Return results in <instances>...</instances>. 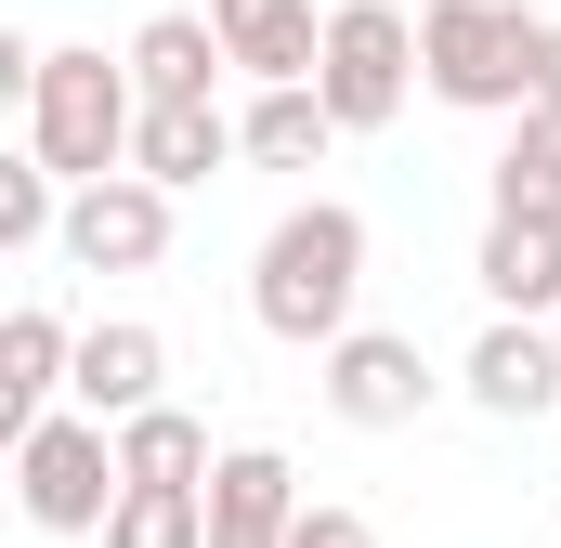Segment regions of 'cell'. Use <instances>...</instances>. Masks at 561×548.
<instances>
[{
    "mask_svg": "<svg viewBox=\"0 0 561 548\" xmlns=\"http://www.w3.org/2000/svg\"><path fill=\"white\" fill-rule=\"evenodd\" d=\"M287 523H300V470L275 444H222V470H209V548H287Z\"/></svg>",
    "mask_w": 561,
    "mask_h": 548,
    "instance_id": "cell-11",
    "label": "cell"
},
{
    "mask_svg": "<svg viewBox=\"0 0 561 548\" xmlns=\"http://www.w3.org/2000/svg\"><path fill=\"white\" fill-rule=\"evenodd\" d=\"M79 274H157L170 262V183L157 170H105V183H66V236Z\"/></svg>",
    "mask_w": 561,
    "mask_h": 548,
    "instance_id": "cell-6",
    "label": "cell"
},
{
    "mask_svg": "<svg viewBox=\"0 0 561 548\" xmlns=\"http://www.w3.org/2000/svg\"><path fill=\"white\" fill-rule=\"evenodd\" d=\"M209 26H222L236 79H313V53H327V0H209Z\"/></svg>",
    "mask_w": 561,
    "mask_h": 548,
    "instance_id": "cell-14",
    "label": "cell"
},
{
    "mask_svg": "<svg viewBox=\"0 0 561 548\" xmlns=\"http://www.w3.org/2000/svg\"><path fill=\"white\" fill-rule=\"evenodd\" d=\"M327 13H340V0H327Z\"/></svg>",
    "mask_w": 561,
    "mask_h": 548,
    "instance_id": "cell-23",
    "label": "cell"
},
{
    "mask_svg": "<svg viewBox=\"0 0 561 548\" xmlns=\"http://www.w3.org/2000/svg\"><path fill=\"white\" fill-rule=\"evenodd\" d=\"M66 236V170L26 144V157H0V249L26 262V249H53Z\"/></svg>",
    "mask_w": 561,
    "mask_h": 548,
    "instance_id": "cell-20",
    "label": "cell"
},
{
    "mask_svg": "<svg viewBox=\"0 0 561 548\" xmlns=\"http://www.w3.org/2000/svg\"><path fill=\"white\" fill-rule=\"evenodd\" d=\"M287 548H379V523H366V510H340V496H300Z\"/></svg>",
    "mask_w": 561,
    "mask_h": 548,
    "instance_id": "cell-21",
    "label": "cell"
},
{
    "mask_svg": "<svg viewBox=\"0 0 561 548\" xmlns=\"http://www.w3.org/2000/svg\"><path fill=\"white\" fill-rule=\"evenodd\" d=\"M118 418L92 406H53L39 431H13V496H26V523L39 536H105V510H118Z\"/></svg>",
    "mask_w": 561,
    "mask_h": 548,
    "instance_id": "cell-4",
    "label": "cell"
},
{
    "mask_svg": "<svg viewBox=\"0 0 561 548\" xmlns=\"http://www.w3.org/2000/svg\"><path fill=\"white\" fill-rule=\"evenodd\" d=\"M313 92L340 105V132H392L405 92H431L419 79V13L405 0H340L327 13V53H313Z\"/></svg>",
    "mask_w": 561,
    "mask_h": 548,
    "instance_id": "cell-5",
    "label": "cell"
},
{
    "mask_svg": "<svg viewBox=\"0 0 561 548\" xmlns=\"http://www.w3.org/2000/svg\"><path fill=\"white\" fill-rule=\"evenodd\" d=\"M157 392H170V340H157L144 313H92V327H79V366H66V406L144 418Z\"/></svg>",
    "mask_w": 561,
    "mask_h": 548,
    "instance_id": "cell-9",
    "label": "cell"
},
{
    "mask_svg": "<svg viewBox=\"0 0 561 548\" xmlns=\"http://www.w3.org/2000/svg\"><path fill=\"white\" fill-rule=\"evenodd\" d=\"M496 209H549L561 222V105H523L496 144Z\"/></svg>",
    "mask_w": 561,
    "mask_h": 548,
    "instance_id": "cell-19",
    "label": "cell"
},
{
    "mask_svg": "<svg viewBox=\"0 0 561 548\" xmlns=\"http://www.w3.org/2000/svg\"><path fill=\"white\" fill-rule=\"evenodd\" d=\"M536 39H549V13H523V0H419V79H431V105L523 118V105H536Z\"/></svg>",
    "mask_w": 561,
    "mask_h": 548,
    "instance_id": "cell-2",
    "label": "cell"
},
{
    "mask_svg": "<svg viewBox=\"0 0 561 548\" xmlns=\"http://www.w3.org/2000/svg\"><path fill=\"white\" fill-rule=\"evenodd\" d=\"M457 392H470L483 418H549L561 406V327H549V313H496V327L470 340Z\"/></svg>",
    "mask_w": 561,
    "mask_h": 548,
    "instance_id": "cell-8",
    "label": "cell"
},
{
    "mask_svg": "<svg viewBox=\"0 0 561 548\" xmlns=\"http://www.w3.org/2000/svg\"><path fill=\"white\" fill-rule=\"evenodd\" d=\"M353 300H366V209L300 196L275 236L249 249V313H262V340H287V353H327V340L353 327Z\"/></svg>",
    "mask_w": 561,
    "mask_h": 548,
    "instance_id": "cell-1",
    "label": "cell"
},
{
    "mask_svg": "<svg viewBox=\"0 0 561 548\" xmlns=\"http://www.w3.org/2000/svg\"><path fill=\"white\" fill-rule=\"evenodd\" d=\"M131 132H144V79H131V53L105 66V53H53L39 66V92H26V144L66 170V183H105V170H131Z\"/></svg>",
    "mask_w": 561,
    "mask_h": 548,
    "instance_id": "cell-3",
    "label": "cell"
},
{
    "mask_svg": "<svg viewBox=\"0 0 561 548\" xmlns=\"http://www.w3.org/2000/svg\"><path fill=\"white\" fill-rule=\"evenodd\" d=\"M105 548H209V483H118Z\"/></svg>",
    "mask_w": 561,
    "mask_h": 548,
    "instance_id": "cell-18",
    "label": "cell"
},
{
    "mask_svg": "<svg viewBox=\"0 0 561 548\" xmlns=\"http://www.w3.org/2000/svg\"><path fill=\"white\" fill-rule=\"evenodd\" d=\"M222 66H236V53H222L209 13H144V26H131V79H144V92H209Z\"/></svg>",
    "mask_w": 561,
    "mask_h": 548,
    "instance_id": "cell-16",
    "label": "cell"
},
{
    "mask_svg": "<svg viewBox=\"0 0 561 548\" xmlns=\"http://www.w3.org/2000/svg\"><path fill=\"white\" fill-rule=\"evenodd\" d=\"M66 366H79V327H66L53 300H13V313H0V444L66 406Z\"/></svg>",
    "mask_w": 561,
    "mask_h": 548,
    "instance_id": "cell-10",
    "label": "cell"
},
{
    "mask_svg": "<svg viewBox=\"0 0 561 548\" xmlns=\"http://www.w3.org/2000/svg\"><path fill=\"white\" fill-rule=\"evenodd\" d=\"M536 105H561V13H549V39H536Z\"/></svg>",
    "mask_w": 561,
    "mask_h": 548,
    "instance_id": "cell-22",
    "label": "cell"
},
{
    "mask_svg": "<svg viewBox=\"0 0 561 548\" xmlns=\"http://www.w3.org/2000/svg\"><path fill=\"white\" fill-rule=\"evenodd\" d=\"M236 132H249V170H327V144H340V105H327L313 79H262Z\"/></svg>",
    "mask_w": 561,
    "mask_h": 548,
    "instance_id": "cell-15",
    "label": "cell"
},
{
    "mask_svg": "<svg viewBox=\"0 0 561 548\" xmlns=\"http://www.w3.org/2000/svg\"><path fill=\"white\" fill-rule=\"evenodd\" d=\"M222 157H249V132L209 105V92H144V132H131V170H157L170 196L183 183H209Z\"/></svg>",
    "mask_w": 561,
    "mask_h": 548,
    "instance_id": "cell-12",
    "label": "cell"
},
{
    "mask_svg": "<svg viewBox=\"0 0 561 548\" xmlns=\"http://www.w3.org/2000/svg\"><path fill=\"white\" fill-rule=\"evenodd\" d=\"M313 366H327V379H313L327 418H353V431H405V418L444 392V379H431V353L405 340V327H340Z\"/></svg>",
    "mask_w": 561,
    "mask_h": 548,
    "instance_id": "cell-7",
    "label": "cell"
},
{
    "mask_svg": "<svg viewBox=\"0 0 561 548\" xmlns=\"http://www.w3.org/2000/svg\"><path fill=\"white\" fill-rule=\"evenodd\" d=\"M118 470H131V483H209V470H222V457H209V418H183L157 392L144 418H118Z\"/></svg>",
    "mask_w": 561,
    "mask_h": 548,
    "instance_id": "cell-17",
    "label": "cell"
},
{
    "mask_svg": "<svg viewBox=\"0 0 561 548\" xmlns=\"http://www.w3.org/2000/svg\"><path fill=\"white\" fill-rule=\"evenodd\" d=\"M549 327H561V313H549Z\"/></svg>",
    "mask_w": 561,
    "mask_h": 548,
    "instance_id": "cell-24",
    "label": "cell"
},
{
    "mask_svg": "<svg viewBox=\"0 0 561 548\" xmlns=\"http://www.w3.org/2000/svg\"><path fill=\"white\" fill-rule=\"evenodd\" d=\"M470 274H483L496 313H561V222L549 209H496L483 249H470Z\"/></svg>",
    "mask_w": 561,
    "mask_h": 548,
    "instance_id": "cell-13",
    "label": "cell"
}]
</instances>
